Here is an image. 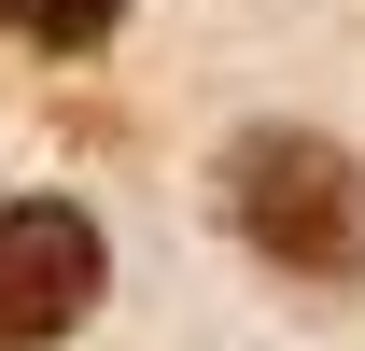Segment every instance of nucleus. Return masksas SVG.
<instances>
[{
    "instance_id": "1",
    "label": "nucleus",
    "mask_w": 365,
    "mask_h": 351,
    "mask_svg": "<svg viewBox=\"0 0 365 351\" xmlns=\"http://www.w3.org/2000/svg\"><path fill=\"white\" fill-rule=\"evenodd\" d=\"M225 225L295 281H365V169L309 127H253L225 155Z\"/></svg>"
},
{
    "instance_id": "2",
    "label": "nucleus",
    "mask_w": 365,
    "mask_h": 351,
    "mask_svg": "<svg viewBox=\"0 0 365 351\" xmlns=\"http://www.w3.org/2000/svg\"><path fill=\"white\" fill-rule=\"evenodd\" d=\"M98 309V225L71 197H0V351H43Z\"/></svg>"
},
{
    "instance_id": "3",
    "label": "nucleus",
    "mask_w": 365,
    "mask_h": 351,
    "mask_svg": "<svg viewBox=\"0 0 365 351\" xmlns=\"http://www.w3.org/2000/svg\"><path fill=\"white\" fill-rule=\"evenodd\" d=\"M98 14L113 0H43V43H98Z\"/></svg>"
}]
</instances>
